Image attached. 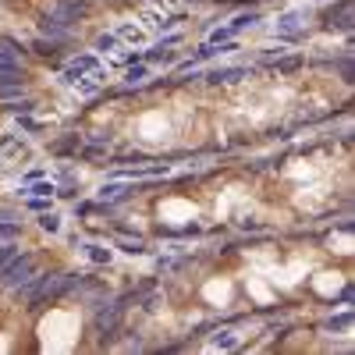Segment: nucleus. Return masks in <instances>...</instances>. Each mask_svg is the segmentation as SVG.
I'll list each match as a JSON object with an SVG mask.
<instances>
[{
    "label": "nucleus",
    "instance_id": "2",
    "mask_svg": "<svg viewBox=\"0 0 355 355\" xmlns=\"http://www.w3.org/2000/svg\"><path fill=\"white\" fill-rule=\"evenodd\" d=\"M206 299L210 302H220V306H231V299H234V284L224 277V281H210L206 284Z\"/></svg>",
    "mask_w": 355,
    "mask_h": 355
},
{
    "label": "nucleus",
    "instance_id": "1",
    "mask_svg": "<svg viewBox=\"0 0 355 355\" xmlns=\"http://www.w3.org/2000/svg\"><path fill=\"white\" fill-rule=\"evenodd\" d=\"M167 135H171V121H167L164 110H150V114L139 117V139H146V142H164Z\"/></svg>",
    "mask_w": 355,
    "mask_h": 355
}]
</instances>
